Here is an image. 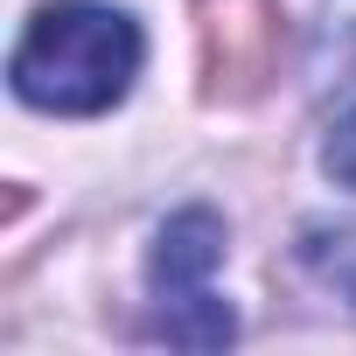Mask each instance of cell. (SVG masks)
I'll use <instances>...</instances> for the list:
<instances>
[{
  "label": "cell",
  "mask_w": 356,
  "mask_h": 356,
  "mask_svg": "<svg viewBox=\"0 0 356 356\" xmlns=\"http://www.w3.org/2000/svg\"><path fill=\"white\" fill-rule=\"evenodd\" d=\"M133 77H140V29H133V15L98 8V0L42 8L8 56L15 98L35 112H63V119L112 112L133 91Z\"/></svg>",
  "instance_id": "cell-1"
},
{
  "label": "cell",
  "mask_w": 356,
  "mask_h": 356,
  "mask_svg": "<svg viewBox=\"0 0 356 356\" xmlns=\"http://www.w3.org/2000/svg\"><path fill=\"white\" fill-rule=\"evenodd\" d=\"M224 266V224L210 210H182L168 217L147 259V286H154V335L182 342V349H224L238 335L231 307L217 300L210 273Z\"/></svg>",
  "instance_id": "cell-2"
},
{
  "label": "cell",
  "mask_w": 356,
  "mask_h": 356,
  "mask_svg": "<svg viewBox=\"0 0 356 356\" xmlns=\"http://www.w3.org/2000/svg\"><path fill=\"white\" fill-rule=\"evenodd\" d=\"M321 168L335 175L342 189H356V105L335 119V133H328V147H321Z\"/></svg>",
  "instance_id": "cell-5"
},
{
  "label": "cell",
  "mask_w": 356,
  "mask_h": 356,
  "mask_svg": "<svg viewBox=\"0 0 356 356\" xmlns=\"http://www.w3.org/2000/svg\"><path fill=\"white\" fill-rule=\"evenodd\" d=\"M300 266H307L335 300H349V314H356V231L307 224V231H300Z\"/></svg>",
  "instance_id": "cell-4"
},
{
  "label": "cell",
  "mask_w": 356,
  "mask_h": 356,
  "mask_svg": "<svg viewBox=\"0 0 356 356\" xmlns=\"http://www.w3.org/2000/svg\"><path fill=\"white\" fill-rule=\"evenodd\" d=\"M280 0H203V77L224 98H252L280 63Z\"/></svg>",
  "instance_id": "cell-3"
}]
</instances>
